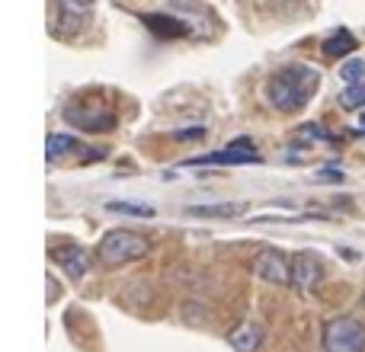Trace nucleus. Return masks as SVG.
<instances>
[{
  "label": "nucleus",
  "instance_id": "obj_6",
  "mask_svg": "<svg viewBox=\"0 0 365 352\" xmlns=\"http://www.w3.org/2000/svg\"><path fill=\"white\" fill-rule=\"evenodd\" d=\"M250 269H253V276L269 285H292V263L279 250H259Z\"/></svg>",
  "mask_w": 365,
  "mask_h": 352
},
{
  "label": "nucleus",
  "instance_id": "obj_15",
  "mask_svg": "<svg viewBox=\"0 0 365 352\" xmlns=\"http://www.w3.org/2000/svg\"><path fill=\"white\" fill-rule=\"evenodd\" d=\"M340 77L346 87H362L365 83V61L362 58H349V61L340 68Z\"/></svg>",
  "mask_w": 365,
  "mask_h": 352
},
{
  "label": "nucleus",
  "instance_id": "obj_18",
  "mask_svg": "<svg viewBox=\"0 0 365 352\" xmlns=\"http://www.w3.org/2000/svg\"><path fill=\"white\" fill-rule=\"evenodd\" d=\"M202 135H205L202 125H189V128H182V132H173V138L177 141H195V138H202Z\"/></svg>",
  "mask_w": 365,
  "mask_h": 352
},
{
  "label": "nucleus",
  "instance_id": "obj_10",
  "mask_svg": "<svg viewBox=\"0 0 365 352\" xmlns=\"http://www.w3.org/2000/svg\"><path fill=\"white\" fill-rule=\"evenodd\" d=\"M141 19H145L148 29H154L158 36H167V38H170V36L180 38V36H186V32H189V26L182 23V19L173 16L170 10H167V13H145Z\"/></svg>",
  "mask_w": 365,
  "mask_h": 352
},
{
  "label": "nucleus",
  "instance_id": "obj_1",
  "mask_svg": "<svg viewBox=\"0 0 365 352\" xmlns=\"http://www.w3.org/2000/svg\"><path fill=\"white\" fill-rule=\"evenodd\" d=\"M321 87V74L308 64H289L279 74L269 77L266 83V100L269 106H276L279 113H298L302 106H308V100Z\"/></svg>",
  "mask_w": 365,
  "mask_h": 352
},
{
  "label": "nucleus",
  "instance_id": "obj_21",
  "mask_svg": "<svg viewBox=\"0 0 365 352\" xmlns=\"http://www.w3.org/2000/svg\"><path fill=\"white\" fill-rule=\"evenodd\" d=\"M362 308H365V295H362Z\"/></svg>",
  "mask_w": 365,
  "mask_h": 352
},
{
  "label": "nucleus",
  "instance_id": "obj_2",
  "mask_svg": "<svg viewBox=\"0 0 365 352\" xmlns=\"http://www.w3.org/2000/svg\"><path fill=\"white\" fill-rule=\"evenodd\" d=\"M324 352H365V327L356 317H334L321 333Z\"/></svg>",
  "mask_w": 365,
  "mask_h": 352
},
{
  "label": "nucleus",
  "instance_id": "obj_4",
  "mask_svg": "<svg viewBox=\"0 0 365 352\" xmlns=\"http://www.w3.org/2000/svg\"><path fill=\"white\" fill-rule=\"evenodd\" d=\"M64 119L71 125L83 128V132H109V128H115V113L109 106H103V103H83V100L68 103Z\"/></svg>",
  "mask_w": 365,
  "mask_h": 352
},
{
  "label": "nucleus",
  "instance_id": "obj_16",
  "mask_svg": "<svg viewBox=\"0 0 365 352\" xmlns=\"http://www.w3.org/2000/svg\"><path fill=\"white\" fill-rule=\"evenodd\" d=\"M106 208L109 212H119V214H135V218H151L154 214L151 205H141V202H122V199L106 202Z\"/></svg>",
  "mask_w": 365,
  "mask_h": 352
},
{
  "label": "nucleus",
  "instance_id": "obj_12",
  "mask_svg": "<svg viewBox=\"0 0 365 352\" xmlns=\"http://www.w3.org/2000/svg\"><path fill=\"white\" fill-rule=\"evenodd\" d=\"M244 202H227V205H192L189 214L192 218H237L244 214Z\"/></svg>",
  "mask_w": 365,
  "mask_h": 352
},
{
  "label": "nucleus",
  "instance_id": "obj_3",
  "mask_svg": "<svg viewBox=\"0 0 365 352\" xmlns=\"http://www.w3.org/2000/svg\"><path fill=\"white\" fill-rule=\"evenodd\" d=\"M148 253V240L132 231H109L100 240V259L103 263H132Z\"/></svg>",
  "mask_w": 365,
  "mask_h": 352
},
{
  "label": "nucleus",
  "instance_id": "obj_5",
  "mask_svg": "<svg viewBox=\"0 0 365 352\" xmlns=\"http://www.w3.org/2000/svg\"><path fill=\"white\" fill-rule=\"evenodd\" d=\"M259 154L253 147V141L237 138L225 147V151H212V154H202V157H189L186 167H208V164H259Z\"/></svg>",
  "mask_w": 365,
  "mask_h": 352
},
{
  "label": "nucleus",
  "instance_id": "obj_11",
  "mask_svg": "<svg viewBox=\"0 0 365 352\" xmlns=\"http://www.w3.org/2000/svg\"><path fill=\"white\" fill-rule=\"evenodd\" d=\"M356 48H359L356 36L349 29H343V26L334 32V36L324 38V55H327V58H346V55H353Z\"/></svg>",
  "mask_w": 365,
  "mask_h": 352
},
{
  "label": "nucleus",
  "instance_id": "obj_8",
  "mask_svg": "<svg viewBox=\"0 0 365 352\" xmlns=\"http://www.w3.org/2000/svg\"><path fill=\"white\" fill-rule=\"evenodd\" d=\"M48 257H51V263H55V266H61L64 276H71V279H83V276H87V253H83L77 244L51 247Z\"/></svg>",
  "mask_w": 365,
  "mask_h": 352
},
{
  "label": "nucleus",
  "instance_id": "obj_7",
  "mask_svg": "<svg viewBox=\"0 0 365 352\" xmlns=\"http://www.w3.org/2000/svg\"><path fill=\"white\" fill-rule=\"evenodd\" d=\"M321 279H324V263L317 253L304 250L292 259V285H295V289L308 291V289H314V285H321Z\"/></svg>",
  "mask_w": 365,
  "mask_h": 352
},
{
  "label": "nucleus",
  "instance_id": "obj_17",
  "mask_svg": "<svg viewBox=\"0 0 365 352\" xmlns=\"http://www.w3.org/2000/svg\"><path fill=\"white\" fill-rule=\"evenodd\" d=\"M340 103H343V109H359V106H365V83H362V87H346L340 93Z\"/></svg>",
  "mask_w": 365,
  "mask_h": 352
},
{
  "label": "nucleus",
  "instance_id": "obj_9",
  "mask_svg": "<svg viewBox=\"0 0 365 352\" xmlns=\"http://www.w3.org/2000/svg\"><path fill=\"white\" fill-rule=\"evenodd\" d=\"M227 343H231L237 352H257L259 343H263V327L244 321V323H237V327L227 333Z\"/></svg>",
  "mask_w": 365,
  "mask_h": 352
},
{
  "label": "nucleus",
  "instance_id": "obj_20",
  "mask_svg": "<svg viewBox=\"0 0 365 352\" xmlns=\"http://www.w3.org/2000/svg\"><path fill=\"white\" fill-rule=\"evenodd\" d=\"M362 128H365V113H362Z\"/></svg>",
  "mask_w": 365,
  "mask_h": 352
},
{
  "label": "nucleus",
  "instance_id": "obj_14",
  "mask_svg": "<svg viewBox=\"0 0 365 352\" xmlns=\"http://www.w3.org/2000/svg\"><path fill=\"white\" fill-rule=\"evenodd\" d=\"M90 16V6L83 4H61L58 6V26H71V29H81Z\"/></svg>",
  "mask_w": 365,
  "mask_h": 352
},
{
  "label": "nucleus",
  "instance_id": "obj_13",
  "mask_svg": "<svg viewBox=\"0 0 365 352\" xmlns=\"http://www.w3.org/2000/svg\"><path fill=\"white\" fill-rule=\"evenodd\" d=\"M71 151H81V141L71 138V135L51 132L48 138H45V157L48 160H58V157H64V154H71Z\"/></svg>",
  "mask_w": 365,
  "mask_h": 352
},
{
  "label": "nucleus",
  "instance_id": "obj_19",
  "mask_svg": "<svg viewBox=\"0 0 365 352\" xmlns=\"http://www.w3.org/2000/svg\"><path fill=\"white\" fill-rule=\"evenodd\" d=\"M321 182H343L340 170H321Z\"/></svg>",
  "mask_w": 365,
  "mask_h": 352
}]
</instances>
